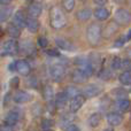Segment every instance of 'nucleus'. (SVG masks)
Returning <instances> with one entry per match:
<instances>
[{"label": "nucleus", "instance_id": "obj_46", "mask_svg": "<svg viewBox=\"0 0 131 131\" xmlns=\"http://www.w3.org/2000/svg\"><path fill=\"white\" fill-rule=\"evenodd\" d=\"M9 70H10V71H14V70H15V62L9 64Z\"/></svg>", "mask_w": 131, "mask_h": 131}, {"label": "nucleus", "instance_id": "obj_28", "mask_svg": "<svg viewBox=\"0 0 131 131\" xmlns=\"http://www.w3.org/2000/svg\"><path fill=\"white\" fill-rule=\"evenodd\" d=\"M112 95L116 99H123V98H128V91L124 90L122 88H118V89H114L112 90Z\"/></svg>", "mask_w": 131, "mask_h": 131}, {"label": "nucleus", "instance_id": "obj_12", "mask_svg": "<svg viewBox=\"0 0 131 131\" xmlns=\"http://www.w3.org/2000/svg\"><path fill=\"white\" fill-rule=\"evenodd\" d=\"M88 78H89V77L86 76V74L81 69V68H78V69H75L74 71H72L71 79H72V82H74V83H76V84H83V83H85V82L88 81Z\"/></svg>", "mask_w": 131, "mask_h": 131}, {"label": "nucleus", "instance_id": "obj_31", "mask_svg": "<svg viewBox=\"0 0 131 131\" xmlns=\"http://www.w3.org/2000/svg\"><path fill=\"white\" fill-rule=\"evenodd\" d=\"M62 6L67 12H71L75 8V0H62Z\"/></svg>", "mask_w": 131, "mask_h": 131}, {"label": "nucleus", "instance_id": "obj_25", "mask_svg": "<svg viewBox=\"0 0 131 131\" xmlns=\"http://www.w3.org/2000/svg\"><path fill=\"white\" fill-rule=\"evenodd\" d=\"M118 81L122 85H131V71L124 70L122 74L118 76Z\"/></svg>", "mask_w": 131, "mask_h": 131}, {"label": "nucleus", "instance_id": "obj_10", "mask_svg": "<svg viewBox=\"0 0 131 131\" xmlns=\"http://www.w3.org/2000/svg\"><path fill=\"white\" fill-rule=\"evenodd\" d=\"M15 70L22 76H28L31 71V67L25 60H18L15 62Z\"/></svg>", "mask_w": 131, "mask_h": 131}, {"label": "nucleus", "instance_id": "obj_49", "mask_svg": "<svg viewBox=\"0 0 131 131\" xmlns=\"http://www.w3.org/2000/svg\"><path fill=\"white\" fill-rule=\"evenodd\" d=\"M116 1H118V2H122V1H124V0H116Z\"/></svg>", "mask_w": 131, "mask_h": 131}, {"label": "nucleus", "instance_id": "obj_3", "mask_svg": "<svg viewBox=\"0 0 131 131\" xmlns=\"http://www.w3.org/2000/svg\"><path fill=\"white\" fill-rule=\"evenodd\" d=\"M115 22L120 25H128L131 22V13L125 8H118L115 12Z\"/></svg>", "mask_w": 131, "mask_h": 131}, {"label": "nucleus", "instance_id": "obj_7", "mask_svg": "<svg viewBox=\"0 0 131 131\" xmlns=\"http://www.w3.org/2000/svg\"><path fill=\"white\" fill-rule=\"evenodd\" d=\"M18 51L25 55H32L36 52V48H35V45L31 40L25 39V40L21 41V43L18 44Z\"/></svg>", "mask_w": 131, "mask_h": 131}, {"label": "nucleus", "instance_id": "obj_52", "mask_svg": "<svg viewBox=\"0 0 131 131\" xmlns=\"http://www.w3.org/2000/svg\"><path fill=\"white\" fill-rule=\"evenodd\" d=\"M28 1H30V0H28Z\"/></svg>", "mask_w": 131, "mask_h": 131}, {"label": "nucleus", "instance_id": "obj_33", "mask_svg": "<svg viewBox=\"0 0 131 131\" xmlns=\"http://www.w3.org/2000/svg\"><path fill=\"white\" fill-rule=\"evenodd\" d=\"M112 69H114V70L121 69V59L118 57L113 58V61H112Z\"/></svg>", "mask_w": 131, "mask_h": 131}, {"label": "nucleus", "instance_id": "obj_15", "mask_svg": "<svg viewBox=\"0 0 131 131\" xmlns=\"http://www.w3.org/2000/svg\"><path fill=\"white\" fill-rule=\"evenodd\" d=\"M93 15L95 16V18H97V20H99V21H105V20H107V18L109 17L111 13H109L108 9L105 8L104 6H98L97 9L93 12Z\"/></svg>", "mask_w": 131, "mask_h": 131}, {"label": "nucleus", "instance_id": "obj_11", "mask_svg": "<svg viewBox=\"0 0 131 131\" xmlns=\"http://www.w3.org/2000/svg\"><path fill=\"white\" fill-rule=\"evenodd\" d=\"M106 118H107L108 124L112 125V127H117V125L122 124V122H123V116L121 115L120 113H116V112L108 113L106 116Z\"/></svg>", "mask_w": 131, "mask_h": 131}, {"label": "nucleus", "instance_id": "obj_34", "mask_svg": "<svg viewBox=\"0 0 131 131\" xmlns=\"http://www.w3.org/2000/svg\"><path fill=\"white\" fill-rule=\"evenodd\" d=\"M51 127H53V121L48 120V118H44L41 122V128L43 129H50Z\"/></svg>", "mask_w": 131, "mask_h": 131}, {"label": "nucleus", "instance_id": "obj_35", "mask_svg": "<svg viewBox=\"0 0 131 131\" xmlns=\"http://www.w3.org/2000/svg\"><path fill=\"white\" fill-rule=\"evenodd\" d=\"M99 76H100V78H102V79H108L109 77L112 76V74L108 69H102L101 71L99 72Z\"/></svg>", "mask_w": 131, "mask_h": 131}, {"label": "nucleus", "instance_id": "obj_40", "mask_svg": "<svg viewBox=\"0 0 131 131\" xmlns=\"http://www.w3.org/2000/svg\"><path fill=\"white\" fill-rule=\"evenodd\" d=\"M47 54L51 55V57H60V53H59L58 50H48Z\"/></svg>", "mask_w": 131, "mask_h": 131}, {"label": "nucleus", "instance_id": "obj_14", "mask_svg": "<svg viewBox=\"0 0 131 131\" xmlns=\"http://www.w3.org/2000/svg\"><path fill=\"white\" fill-rule=\"evenodd\" d=\"M25 27L29 30L31 34H36L39 30V22L37 20V17H32V16H29L25 20Z\"/></svg>", "mask_w": 131, "mask_h": 131}, {"label": "nucleus", "instance_id": "obj_18", "mask_svg": "<svg viewBox=\"0 0 131 131\" xmlns=\"http://www.w3.org/2000/svg\"><path fill=\"white\" fill-rule=\"evenodd\" d=\"M116 31H117V23L114 21V22H111L107 24V27L105 28V31H102L101 34L105 38H111L112 36H114L116 34Z\"/></svg>", "mask_w": 131, "mask_h": 131}, {"label": "nucleus", "instance_id": "obj_24", "mask_svg": "<svg viewBox=\"0 0 131 131\" xmlns=\"http://www.w3.org/2000/svg\"><path fill=\"white\" fill-rule=\"evenodd\" d=\"M100 122H101V115H100V113H93L89 117V125L92 128L98 127L100 124Z\"/></svg>", "mask_w": 131, "mask_h": 131}, {"label": "nucleus", "instance_id": "obj_44", "mask_svg": "<svg viewBox=\"0 0 131 131\" xmlns=\"http://www.w3.org/2000/svg\"><path fill=\"white\" fill-rule=\"evenodd\" d=\"M12 0H0V5H2V6H5V5H8L10 4Z\"/></svg>", "mask_w": 131, "mask_h": 131}, {"label": "nucleus", "instance_id": "obj_22", "mask_svg": "<svg viewBox=\"0 0 131 131\" xmlns=\"http://www.w3.org/2000/svg\"><path fill=\"white\" fill-rule=\"evenodd\" d=\"M13 13V7L5 5V7L0 8V22H6Z\"/></svg>", "mask_w": 131, "mask_h": 131}, {"label": "nucleus", "instance_id": "obj_26", "mask_svg": "<svg viewBox=\"0 0 131 131\" xmlns=\"http://www.w3.org/2000/svg\"><path fill=\"white\" fill-rule=\"evenodd\" d=\"M72 120H74V113H66L63 115L61 116V118H60V125L61 127H64L68 124H70V123H72Z\"/></svg>", "mask_w": 131, "mask_h": 131}, {"label": "nucleus", "instance_id": "obj_37", "mask_svg": "<svg viewBox=\"0 0 131 131\" xmlns=\"http://www.w3.org/2000/svg\"><path fill=\"white\" fill-rule=\"evenodd\" d=\"M86 62H89V59H85V58H76V59H75V63L78 66V67H82V66L85 64Z\"/></svg>", "mask_w": 131, "mask_h": 131}, {"label": "nucleus", "instance_id": "obj_9", "mask_svg": "<svg viewBox=\"0 0 131 131\" xmlns=\"http://www.w3.org/2000/svg\"><path fill=\"white\" fill-rule=\"evenodd\" d=\"M2 51H4L5 54H8V55H14L18 52V44L16 40L14 39H10V40L6 41L2 46Z\"/></svg>", "mask_w": 131, "mask_h": 131}, {"label": "nucleus", "instance_id": "obj_41", "mask_svg": "<svg viewBox=\"0 0 131 131\" xmlns=\"http://www.w3.org/2000/svg\"><path fill=\"white\" fill-rule=\"evenodd\" d=\"M93 2H94L97 6H105V5L108 2V0H93Z\"/></svg>", "mask_w": 131, "mask_h": 131}, {"label": "nucleus", "instance_id": "obj_47", "mask_svg": "<svg viewBox=\"0 0 131 131\" xmlns=\"http://www.w3.org/2000/svg\"><path fill=\"white\" fill-rule=\"evenodd\" d=\"M2 34H4V32H2V29H1V27H0V37L2 36Z\"/></svg>", "mask_w": 131, "mask_h": 131}, {"label": "nucleus", "instance_id": "obj_19", "mask_svg": "<svg viewBox=\"0 0 131 131\" xmlns=\"http://www.w3.org/2000/svg\"><path fill=\"white\" fill-rule=\"evenodd\" d=\"M93 15V12L91 10L90 8H82L79 9L76 13V17L77 20L82 21V22H85V21H89L91 18V16Z\"/></svg>", "mask_w": 131, "mask_h": 131}, {"label": "nucleus", "instance_id": "obj_51", "mask_svg": "<svg viewBox=\"0 0 131 131\" xmlns=\"http://www.w3.org/2000/svg\"><path fill=\"white\" fill-rule=\"evenodd\" d=\"M81 1H85V0H81Z\"/></svg>", "mask_w": 131, "mask_h": 131}, {"label": "nucleus", "instance_id": "obj_6", "mask_svg": "<svg viewBox=\"0 0 131 131\" xmlns=\"http://www.w3.org/2000/svg\"><path fill=\"white\" fill-rule=\"evenodd\" d=\"M85 101H86V98L83 94H78L76 97L71 98V100L69 102V111L72 112V113L78 112L83 107V105L85 104Z\"/></svg>", "mask_w": 131, "mask_h": 131}, {"label": "nucleus", "instance_id": "obj_13", "mask_svg": "<svg viewBox=\"0 0 131 131\" xmlns=\"http://www.w3.org/2000/svg\"><path fill=\"white\" fill-rule=\"evenodd\" d=\"M13 99L16 104H27V102H30L32 100V95L30 93L25 92V91H18L15 93Z\"/></svg>", "mask_w": 131, "mask_h": 131}, {"label": "nucleus", "instance_id": "obj_2", "mask_svg": "<svg viewBox=\"0 0 131 131\" xmlns=\"http://www.w3.org/2000/svg\"><path fill=\"white\" fill-rule=\"evenodd\" d=\"M66 24H67V17L63 10L60 7L54 6L51 9V25L54 29H61Z\"/></svg>", "mask_w": 131, "mask_h": 131}, {"label": "nucleus", "instance_id": "obj_27", "mask_svg": "<svg viewBox=\"0 0 131 131\" xmlns=\"http://www.w3.org/2000/svg\"><path fill=\"white\" fill-rule=\"evenodd\" d=\"M7 31H8V35L12 37V38H18L21 35V29L18 27H16L15 24H13V23L8 25Z\"/></svg>", "mask_w": 131, "mask_h": 131}, {"label": "nucleus", "instance_id": "obj_23", "mask_svg": "<svg viewBox=\"0 0 131 131\" xmlns=\"http://www.w3.org/2000/svg\"><path fill=\"white\" fill-rule=\"evenodd\" d=\"M131 106V101L128 98H123V99H117L116 101V108L121 112H127L129 111Z\"/></svg>", "mask_w": 131, "mask_h": 131}, {"label": "nucleus", "instance_id": "obj_1", "mask_svg": "<svg viewBox=\"0 0 131 131\" xmlns=\"http://www.w3.org/2000/svg\"><path fill=\"white\" fill-rule=\"evenodd\" d=\"M101 32L102 29L100 27V24H98V23H92V24L89 25L88 30H86V38H88L89 44L92 46L99 45L102 37Z\"/></svg>", "mask_w": 131, "mask_h": 131}, {"label": "nucleus", "instance_id": "obj_50", "mask_svg": "<svg viewBox=\"0 0 131 131\" xmlns=\"http://www.w3.org/2000/svg\"><path fill=\"white\" fill-rule=\"evenodd\" d=\"M0 99H1V89H0Z\"/></svg>", "mask_w": 131, "mask_h": 131}, {"label": "nucleus", "instance_id": "obj_8", "mask_svg": "<svg viewBox=\"0 0 131 131\" xmlns=\"http://www.w3.org/2000/svg\"><path fill=\"white\" fill-rule=\"evenodd\" d=\"M55 43H57L58 47L61 48V50H63V51L74 52V51L76 50V46H75L70 40L63 38V37H57V38H55Z\"/></svg>", "mask_w": 131, "mask_h": 131}, {"label": "nucleus", "instance_id": "obj_39", "mask_svg": "<svg viewBox=\"0 0 131 131\" xmlns=\"http://www.w3.org/2000/svg\"><path fill=\"white\" fill-rule=\"evenodd\" d=\"M66 130L67 131H78L79 128L77 127V125H75L74 123H70V124H68L67 127H66Z\"/></svg>", "mask_w": 131, "mask_h": 131}, {"label": "nucleus", "instance_id": "obj_32", "mask_svg": "<svg viewBox=\"0 0 131 131\" xmlns=\"http://www.w3.org/2000/svg\"><path fill=\"white\" fill-rule=\"evenodd\" d=\"M121 69L128 70V71H131V59L121 60Z\"/></svg>", "mask_w": 131, "mask_h": 131}, {"label": "nucleus", "instance_id": "obj_17", "mask_svg": "<svg viewBox=\"0 0 131 131\" xmlns=\"http://www.w3.org/2000/svg\"><path fill=\"white\" fill-rule=\"evenodd\" d=\"M41 12H43V7H41V5L38 4V2H32L29 6V8H28L29 16H32V17H39Z\"/></svg>", "mask_w": 131, "mask_h": 131}, {"label": "nucleus", "instance_id": "obj_4", "mask_svg": "<svg viewBox=\"0 0 131 131\" xmlns=\"http://www.w3.org/2000/svg\"><path fill=\"white\" fill-rule=\"evenodd\" d=\"M50 75L52 77L53 81L55 82H60L63 79V77L66 76V68L63 64L61 63H54L51 66L50 68Z\"/></svg>", "mask_w": 131, "mask_h": 131}, {"label": "nucleus", "instance_id": "obj_36", "mask_svg": "<svg viewBox=\"0 0 131 131\" xmlns=\"http://www.w3.org/2000/svg\"><path fill=\"white\" fill-rule=\"evenodd\" d=\"M125 36L124 37H120V38L118 39H116V41L115 43H114V47H121V46H123L124 45V43H125Z\"/></svg>", "mask_w": 131, "mask_h": 131}, {"label": "nucleus", "instance_id": "obj_30", "mask_svg": "<svg viewBox=\"0 0 131 131\" xmlns=\"http://www.w3.org/2000/svg\"><path fill=\"white\" fill-rule=\"evenodd\" d=\"M64 93L68 97V99H70V98H74V97H76V95H78L79 90L76 88V86H68V88L64 90Z\"/></svg>", "mask_w": 131, "mask_h": 131}, {"label": "nucleus", "instance_id": "obj_29", "mask_svg": "<svg viewBox=\"0 0 131 131\" xmlns=\"http://www.w3.org/2000/svg\"><path fill=\"white\" fill-rule=\"evenodd\" d=\"M43 94H44V99L46 101H51L54 98V90L51 85H46L43 90Z\"/></svg>", "mask_w": 131, "mask_h": 131}, {"label": "nucleus", "instance_id": "obj_5", "mask_svg": "<svg viewBox=\"0 0 131 131\" xmlns=\"http://www.w3.org/2000/svg\"><path fill=\"white\" fill-rule=\"evenodd\" d=\"M102 93V88L97 84H89L82 90V94L85 98H94Z\"/></svg>", "mask_w": 131, "mask_h": 131}, {"label": "nucleus", "instance_id": "obj_38", "mask_svg": "<svg viewBox=\"0 0 131 131\" xmlns=\"http://www.w3.org/2000/svg\"><path fill=\"white\" fill-rule=\"evenodd\" d=\"M38 44H39V46H40V47L45 48V47H47L48 41H47V39H46L45 37H39V38H38Z\"/></svg>", "mask_w": 131, "mask_h": 131}, {"label": "nucleus", "instance_id": "obj_45", "mask_svg": "<svg viewBox=\"0 0 131 131\" xmlns=\"http://www.w3.org/2000/svg\"><path fill=\"white\" fill-rule=\"evenodd\" d=\"M125 40H127V41L131 40V30H129V32H128L127 36H125Z\"/></svg>", "mask_w": 131, "mask_h": 131}, {"label": "nucleus", "instance_id": "obj_20", "mask_svg": "<svg viewBox=\"0 0 131 131\" xmlns=\"http://www.w3.org/2000/svg\"><path fill=\"white\" fill-rule=\"evenodd\" d=\"M18 120H20V114L15 111H12V112H9L6 115V117H5V123L10 125V127H14V125L18 122Z\"/></svg>", "mask_w": 131, "mask_h": 131}, {"label": "nucleus", "instance_id": "obj_42", "mask_svg": "<svg viewBox=\"0 0 131 131\" xmlns=\"http://www.w3.org/2000/svg\"><path fill=\"white\" fill-rule=\"evenodd\" d=\"M13 129V127H10V125L6 124V123H4L2 125H0V131H5V130H12Z\"/></svg>", "mask_w": 131, "mask_h": 131}, {"label": "nucleus", "instance_id": "obj_48", "mask_svg": "<svg viewBox=\"0 0 131 131\" xmlns=\"http://www.w3.org/2000/svg\"><path fill=\"white\" fill-rule=\"evenodd\" d=\"M128 54H129V57H130V58H131V50H130V51H129V52H128Z\"/></svg>", "mask_w": 131, "mask_h": 131}, {"label": "nucleus", "instance_id": "obj_16", "mask_svg": "<svg viewBox=\"0 0 131 131\" xmlns=\"http://www.w3.org/2000/svg\"><path fill=\"white\" fill-rule=\"evenodd\" d=\"M25 17L24 13L22 10H17L15 14H14V17H13V24H15L16 27H18L20 29L25 27Z\"/></svg>", "mask_w": 131, "mask_h": 131}, {"label": "nucleus", "instance_id": "obj_43", "mask_svg": "<svg viewBox=\"0 0 131 131\" xmlns=\"http://www.w3.org/2000/svg\"><path fill=\"white\" fill-rule=\"evenodd\" d=\"M10 85L14 86V88H17V86H18V78H17V77H14V78L12 79V81H10Z\"/></svg>", "mask_w": 131, "mask_h": 131}, {"label": "nucleus", "instance_id": "obj_21", "mask_svg": "<svg viewBox=\"0 0 131 131\" xmlns=\"http://www.w3.org/2000/svg\"><path fill=\"white\" fill-rule=\"evenodd\" d=\"M68 102V97L66 95L64 92H59L57 95H55V101H54V105L58 109L60 108H63V107L67 105Z\"/></svg>", "mask_w": 131, "mask_h": 131}]
</instances>
